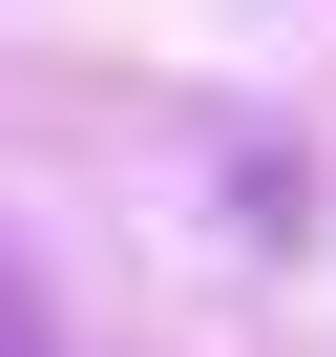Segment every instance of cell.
I'll return each instance as SVG.
<instances>
[{"label": "cell", "instance_id": "1", "mask_svg": "<svg viewBox=\"0 0 336 357\" xmlns=\"http://www.w3.org/2000/svg\"><path fill=\"white\" fill-rule=\"evenodd\" d=\"M0 357H43V336H22V294H0Z\"/></svg>", "mask_w": 336, "mask_h": 357}]
</instances>
